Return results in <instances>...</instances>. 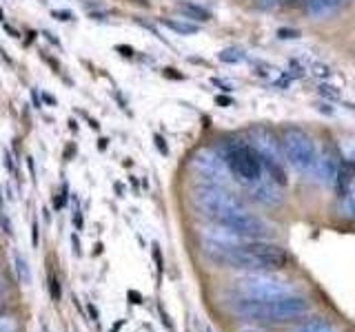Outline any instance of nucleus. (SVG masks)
<instances>
[{"label": "nucleus", "mask_w": 355, "mask_h": 332, "mask_svg": "<svg viewBox=\"0 0 355 332\" xmlns=\"http://www.w3.org/2000/svg\"><path fill=\"white\" fill-rule=\"evenodd\" d=\"M205 257L220 268L247 270V273H275L288 264V252L266 239L216 241L207 239L202 246Z\"/></svg>", "instance_id": "1"}, {"label": "nucleus", "mask_w": 355, "mask_h": 332, "mask_svg": "<svg viewBox=\"0 0 355 332\" xmlns=\"http://www.w3.org/2000/svg\"><path fill=\"white\" fill-rule=\"evenodd\" d=\"M311 310V302L302 295H284L271 299H249L242 297L233 304V313L251 324H286L302 319Z\"/></svg>", "instance_id": "2"}, {"label": "nucleus", "mask_w": 355, "mask_h": 332, "mask_svg": "<svg viewBox=\"0 0 355 332\" xmlns=\"http://www.w3.org/2000/svg\"><path fill=\"white\" fill-rule=\"evenodd\" d=\"M222 162L229 175L244 186H255L264 177V162L260 151L244 140H231L222 147Z\"/></svg>", "instance_id": "3"}, {"label": "nucleus", "mask_w": 355, "mask_h": 332, "mask_svg": "<svg viewBox=\"0 0 355 332\" xmlns=\"http://www.w3.org/2000/svg\"><path fill=\"white\" fill-rule=\"evenodd\" d=\"M280 149L284 160L293 166L300 175H313L318 169V144L313 136L302 127H286L280 136Z\"/></svg>", "instance_id": "4"}, {"label": "nucleus", "mask_w": 355, "mask_h": 332, "mask_svg": "<svg viewBox=\"0 0 355 332\" xmlns=\"http://www.w3.org/2000/svg\"><path fill=\"white\" fill-rule=\"evenodd\" d=\"M209 219H214L218 226L227 228L229 232H233V235H238L242 239H266L273 232L269 221L249 213L247 206L242 202L216 210L214 215H209Z\"/></svg>", "instance_id": "5"}, {"label": "nucleus", "mask_w": 355, "mask_h": 332, "mask_svg": "<svg viewBox=\"0 0 355 332\" xmlns=\"http://www.w3.org/2000/svg\"><path fill=\"white\" fill-rule=\"evenodd\" d=\"M238 290V295L249 297V299H271V297H284L293 295L295 288L291 282L277 279L271 273H253L244 279L236 282L233 286Z\"/></svg>", "instance_id": "6"}, {"label": "nucleus", "mask_w": 355, "mask_h": 332, "mask_svg": "<svg viewBox=\"0 0 355 332\" xmlns=\"http://www.w3.org/2000/svg\"><path fill=\"white\" fill-rule=\"evenodd\" d=\"M342 160H344V155L338 149V144L336 142H327L324 149H322V153H320L318 169H315V173L320 175V180H322V184H327L329 188L336 186Z\"/></svg>", "instance_id": "7"}, {"label": "nucleus", "mask_w": 355, "mask_h": 332, "mask_svg": "<svg viewBox=\"0 0 355 332\" xmlns=\"http://www.w3.org/2000/svg\"><path fill=\"white\" fill-rule=\"evenodd\" d=\"M178 11H180L184 20H191V22H209L211 20V11L205 5L193 3V0H182V3H178Z\"/></svg>", "instance_id": "8"}, {"label": "nucleus", "mask_w": 355, "mask_h": 332, "mask_svg": "<svg viewBox=\"0 0 355 332\" xmlns=\"http://www.w3.org/2000/svg\"><path fill=\"white\" fill-rule=\"evenodd\" d=\"M344 3H349V0H306V14L311 18H324Z\"/></svg>", "instance_id": "9"}, {"label": "nucleus", "mask_w": 355, "mask_h": 332, "mask_svg": "<svg viewBox=\"0 0 355 332\" xmlns=\"http://www.w3.org/2000/svg\"><path fill=\"white\" fill-rule=\"evenodd\" d=\"M273 186H277V184H275V182H271V184H264V182L255 184L253 199H258V202H262V204H266V206L280 204V202H282V195L277 193V191H273Z\"/></svg>", "instance_id": "10"}, {"label": "nucleus", "mask_w": 355, "mask_h": 332, "mask_svg": "<svg viewBox=\"0 0 355 332\" xmlns=\"http://www.w3.org/2000/svg\"><path fill=\"white\" fill-rule=\"evenodd\" d=\"M160 25L171 29L173 33H178V36H193V33H198V25L191 20H182V18H160Z\"/></svg>", "instance_id": "11"}, {"label": "nucleus", "mask_w": 355, "mask_h": 332, "mask_svg": "<svg viewBox=\"0 0 355 332\" xmlns=\"http://www.w3.org/2000/svg\"><path fill=\"white\" fill-rule=\"evenodd\" d=\"M295 332H336V326L331 324L327 317H313V319H306L302 321Z\"/></svg>", "instance_id": "12"}, {"label": "nucleus", "mask_w": 355, "mask_h": 332, "mask_svg": "<svg viewBox=\"0 0 355 332\" xmlns=\"http://www.w3.org/2000/svg\"><path fill=\"white\" fill-rule=\"evenodd\" d=\"M218 60L225 62V64H240V62L247 60V53H244L242 49H238V47H229V49L218 53Z\"/></svg>", "instance_id": "13"}, {"label": "nucleus", "mask_w": 355, "mask_h": 332, "mask_svg": "<svg viewBox=\"0 0 355 332\" xmlns=\"http://www.w3.org/2000/svg\"><path fill=\"white\" fill-rule=\"evenodd\" d=\"M14 264H16V273H18V279H20V282H25V284H29L31 275H29V266H27V259L22 257L20 252H16V255H14Z\"/></svg>", "instance_id": "14"}, {"label": "nucleus", "mask_w": 355, "mask_h": 332, "mask_svg": "<svg viewBox=\"0 0 355 332\" xmlns=\"http://www.w3.org/2000/svg\"><path fill=\"white\" fill-rule=\"evenodd\" d=\"M320 95L322 98H329V100H340V91L336 86H331V84H320Z\"/></svg>", "instance_id": "15"}, {"label": "nucleus", "mask_w": 355, "mask_h": 332, "mask_svg": "<svg viewBox=\"0 0 355 332\" xmlns=\"http://www.w3.org/2000/svg\"><path fill=\"white\" fill-rule=\"evenodd\" d=\"M300 36H302V33H300L297 29H277V38L280 40H297Z\"/></svg>", "instance_id": "16"}, {"label": "nucleus", "mask_w": 355, "mask_h": 332, "mask_svg": "<svg viewBox=\"0 0 355 332\" xmlns=\"http://www.w3.org/2000/svg\"><path fill=\"white\" fill-rule=\"evenodd\" d=\"M49 293L53 297V302H60V297H62V290H60V284L55 277H49Z\"/></svg>", "instance_id": "17"}, {"label": "nucleus", "mask_w": 355, "mask_h": 332, "mask_svg": "<svg viewBox=\"0 0 355 332\" xmlns=\"http://www.w3.org/2000/svg\"><path fill=\"white\" fill-rule=\"evenodd\" d=\"M51 18L60 20V22H69V20H73L76 16L71 14V11H67V9H53V11H51Z\"/></svg>", "instance_id": "18"}, {"label": "nucleus", "mask_w": 355, "mask_h": 332, "mask_svg": "<svg viewBox=\"0 0 355 332\" xmlns=\"http://www.w3.org/2000/svg\"><path fill=\"white\" fill-rule=\"evenodd\" d=\"M0 332H16V321L9 317H0Z\"/></svg>", "instance_id": "19"}, {"label": "nucleus", "mask_w": 355, "mask_h": 332, "mask_svg": "<svg viewBox=\"0 0 355 332\" xmlns=\"http://www.w3.org/2000/svg\"><path fill=\"white\" fill-rule=\"evenodd\" d=\"M153 259H155V268H158V273L162 275V270H164V261H162V252H160V246H158V243H153Z\"/></svg>", "instance_id": "20"}, {"label": "nucleus", "mask_w": 355, "mask_h": 332, "mask_svg": "<svg viewBox=\"0 0 355 332\" xmlns=\"http://www.w3.org/2000/svg\"><path fill=\"white\" fill-rule=\"evenodd\" d=\"M38 241H40V228H38V221L33 219V224H31V243H33V246H38Z\"/></svg>", "instance_id": "21"}, {"label": "nucleus", "mask_w": 355, "mask_h": 332, "mask_svg": "<svg viewBox=\"0 0 355 332\" xmlns=\"http://www.w3.org/2000/svg\"><path fill=\"white\" fill-rule=\"evenodd\" d=\"M153 140H155V147H158V151H160L162 155L169 153V147H166V142H164V138H162V136H155Z\"/></svg>", "instance_id": "22"}, {"label": "nucleus", "mask_w": 355, "mask_h": 332, "mask_svg": "<svg viewBox=\"0 0 355 332\" xmlns=\"http://www.w3.org/2000/svg\"><path fill=\"white\" fill-rule=\"evenodd\" d=\"M260 7H277V5H282V3H288V0H255Z\"/></svg>", "instance_id": "23"}, {"label": "nucleus", "mask_w": 355, "mask_h": 332, "mask_svg": "<svg viewBox=\"0 0 355 332\" xmlns=\"http://www.w3.org/2000/svg\"><path fill=\"white\" fill-rule=\"evenodd\" d=\"M129 299H131V304H142V297H140V293H136V290H129Z\"/></svg>", "instance_id": "24"}, {"label": "nucleus", "mask_w": 355, "mask_h": 332, "mask_svg": "<svg viewBox=\"0 0 355 332\" xmlns=\"http://www.w3.org/2000/svg\"><path fill=\"white\" fill-rule=\"evenodd\" d=\"M240 332H275V330H269V328H264V326H258V328H242Z\"/></svg>", "instance_id": "25"}, {"label": "nucleus", "mask_w": 355, "mask_h": 332, "mask_svg": "<svg viewBox=\"0 0 355 332\" xmlns=\"http://www.w3.org/2000/svg\"><path fill=\"white\" fill-rule=\"evenodd\" d=\"M160 315H162V324L169 328V332H173V326H171V321H169V315L164 313V310H160Z\"/></svg>", "instance_id": "26"}, {"label": "nucleus", "mask_w": 355, "mask_h": 332, "mask_svg": "<svg viewBox=\"0 0 355 332\" xmlns=\"http://www.w3.org/2000/svg\"><path fill=\"white\" fill-rule=\"evenodd\" d=\"M216 100H218V104H222V107H229V104H233V100H231V98H225V95H218Z\"/></svg>", "instance_id": "27"}, {"label": "nucleus", "mask_w": 355, "mask_h": 332, "mask_svg": "<svg viewBox=\"0 0 355 332\" xmlns=\"http://www.w3.org/2000/svg\"><path fill=\"white\" fill-rule=\"evenodd\" d=\"M116 49H118V51H122V55H129V58L133 55V49H131V47H122V44H118Z\"/></svg>", "instance_id": "28"}, {"label": "nucleus", "mask_w": 355, "mask_h": 332, "mask_svg": "<svg viewBox=\"0 0 355 332\" xmlns=\"http://www.w3.org/2000/svg\"><path fill=\"white\" fill-rule=\"evenodd\" d=\"M87 310H89V313H92L94 321H98V310L94 308V304H87Z\"/></svg>", "instance_id": "29"}, {"label": "nucleus", "mask_w": 355, "mask_h": 332, "mask_svg": "<svg viewBox=\"0 0 355 332\" xmlns=\"http://www.w3.org/2000/svg\"><path fill=\"white\" fill-rule=\"evenodd\" d=\"M42 100H44V102H47V104H55V98H53V95H49V93H44V95H42Z\"/></svg>", "instance_id": "30"}, {"label": "nucleus", "mask_w": 355, "mask_h": 332, "mask_svg": "<svg viewBox=\"0 0 355 332\" xmlns=\"http://www.w3.org/2000/svg\"><path fill=\"white\" fill-rule=\"evenodd\" d=\"M27 166H29V173H31V177H33V180H36V171H33V160H31V158L27 160Z\"/></svg>", "instance_id": "31"}, {"label": "nucleus", "mask_w": 355, "mask_h": 332, "mask_svg": "<svg viewBox=\"0 0 355 332\" xmlns=\"http://www.w3.org/2000/svg\"><path fill=\"white\" fill-rule=\"evenodd\" d=\"M31 98H33V104H36V107H40V98L36 95V91L31 93Z\"/></svg>", "instance_id": "32"}, {"label": "nucleus", "mask_w": 355, "mask_h": 332, "mask_svg": "<svg viewBox=\"0 0 355 332\" xmlns=\"http://www.w3.org/2000/svg\"><path fill=\"white\" fill-rule=\"evenodd\" d=\"M202 330H205V332H214V330H211V326H205Z\"/></svg>", "instance_id": "33"}, {"label": "nucleus", "mask_w": 355, "mask_h": 332, "mask_svg": "<svg viewBox=\"0 0 355 332\" xmlns=\"http://www.w3.org/2000/svg\"><path fill=\"white\" fill-rule=\"evenodd\" d=\"M42 332H49V328H47V326H44V324H42Z\"/></svg>", "instance_id": "34"}, {"label": "nucleus", "mask_w": 355, "mask_h": 332, "mask_svg": "<svg viewBox=\"0 0 355 332\" xmlns=\"http://www.w3.org/2000/svg\"><path fill=\"white\" fill-rule=\"evenodd\" d=\"M0 204H3V193H0Z\"/></svg>", "instance_id": "35"}, {"label": "nucleus", "mask_w": 355, "mask_h": 332, "mask_svg": "<svg viewBox=\"0 0 355 332\" xmlns=\"http://www.w3.org/2000/svg\"><path fill=\"white\" fill-rule=\"evenodd\" d=\"M349 107H351V109H353V111H355V104H349Z\"/></svg>", "instance_id": "36"}, {"label": "nucleus", "mask_w": 355, "mask_h": 332, "mask_svg": "<svg viewBox=\"0 0 355 332\" xmlns=\"http://www.w3.org/2000/svg\"><path fill=\"white\" fill-rule=\"evenodd\" d=\"M0 20H3V11H0Z\"/></svg>", "instance_id": "37"}, {"label": "nucleus", "mask_w": 355, "mask_h": 332, "mask_svg": "<svg viewBox=\"0 0 355 332\" xmlns=\"http://www.w3.org/2000/svg\"><path fill=\"white\" fill-rule=\"evenodd\" d=\"M0 286H3V282H0Z\"/></svg>", "instance_id": "38"}]
</instances>
